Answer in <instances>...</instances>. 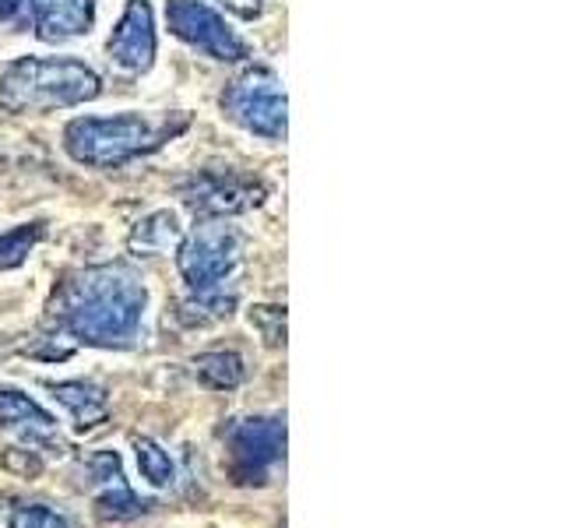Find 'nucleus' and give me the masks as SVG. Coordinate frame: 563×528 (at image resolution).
<instances>
[{
	"instance_id": "nucleus-19",
	"label": "nucleus",
	"mask_w": 563,
	"mask_h": 528,
	"mask_svg": "<svg viewBox=\"0 0 563 528\" xmlns=\"http://www.w3.org/2000/svg\"><path fill=\"white\" fill-rule=\"evenodd\" d=\"M8 528H70V521L46 504H22L11 510Z\"/></svg>"
},
{
	"instance_id": "nucleus-22",
	"label": "nucleus",
	"mask_w": 563,
	"mask_h": 528,
	"mask_svg": "<svg viewBox=\"0 0 563 528\" xmlns=\"http://www.w3.org/2000/svg\"><path fill=\"white\" fill-rule=\"evenodd\" d=\"M222 4H225L229 11H236L240 18H257L264 0H222Z\"/></svg>"
},
{
	"instance_id": "nucleus-8",
	"label": "nucleus",
	"mask_w": 563,
	"mask_h": 528,
	"mask_svg": "<svg viewBox=\"0 0 563 528\" xmlns=\"http://www.w3.org/2000/svg\"><path fill=\"white\" fill-rule=\"evenodd\" d=\"M264 187L257 180H246L236 173H198L194 180L184 187V201L208 219H222V216H240V211L261 205Z\"/></svg>"
},
{
	"instance_id": "nucleus-5",
	"label": "nucleus",
	"mask_w": 563,
	"mask_h": 528,
	"mask_svg": "<svg viewBox=\"0 0 563 528\" xmlns=\"http://www.w3.org/2000/svg\"><path fill=\"white\" fill-rule=\"evenodd\" d=\"M222 110L229 120H236L243 131L257 138L282 141L289 123V106H286V88L272 67H251L240 75L233 85L222 92Z\"/></svg>"
},
{
	"instance_id": "nucleus-11",
	"label": "nucleus",
	"mask_w": 563,
	"mask_h": 528,
	"mask_svg": "<svg viewBox=\"0 0 563 528\" xmlns=\"http://www.w3.org/2000/svg\"><path fill=\"white\" fill-rule=\"evenodd\" d=\"M0 430L25 440L29 448H57L60 451V433L57 419H53L40 402L0 387Z\"/></svg>"
},
{
	"instance_id": "nucleus-7",
	"label": "nucleus",
	"mask_w": 563,
	"mask_h": 528,
	"mask_svg": "<svg viewBox=\"0 0 563 528\" xmlns=\"http://www.w3.org/2000/svg\"><path fill=\"white\" fill-rule=\"evenodd\" d=\"M166 25L176 40L201 50L211 61L251 57V46H246L243 35L229 29L225 18L216 8H208L205 0H166Z\"/></svg>"
},
{
	"instance_id": "nucleus-9",
	"label": "nucleus",
	"mask_w": 563,
	"mask_h": 528,
	"mask_svg": "<svg viewBox=\"0 0 563 528\" xmlns=\"http://www.w3.org/2000/svg\"><path fill=\"white\" fill-rule=\"evenodd\" d=\"M110 57L131 75H141L155 64V18L148 0H128L110 35Z\"/></svg>"
},
{
	"instance_id": "nucleus-23",
	"label": "nucleus",
	"mask_w": 563,
	"mask_h": 528,
	"mask_svg": "<svg viewBox=\"0 0 563 528\" xmlns=\"http://www.w3.org/2000/svg\"><path fill=\"white\" fill-rule=\"evenodd\" d=\"M25 11V0H0V22H14Z\"/></svg>"
},
{
	"instance_id": "nucleus-6",
	"label": "nucleus",
	"mask_w": 563,
	"mask_h": 528,
	"mask_svg": "<svg viewBox=\"0 0 563 528\" xmlns=\"http://www.w3.org/2000/svg\"><path fill=\"white\" fill-rule=\"evenodd\" d=\"M286 465V419L257 416L229 430V475L240 486H264Z\"/></svg>"
},
{
	"instance_id": "nucleus-12",
	"label": "nucleus",
	"mask_w": 563,
	"mask_h": 528,
	"mask_svg": "<svg viewBox=\"0 0 563 528\" xmlns=\"http://www.w3.org/2000/svg\"><path fill=\"white\" fill-rule=\"evenodd\" d=\"M25 11L43 43L75 40L96 22V0H25Z\"/></svg>"
},
{
	"instance_id": "nucleus-2",
	"label": "nucleus",
	"mask_w": 563,
	"mask_h": 528,
	"mask_svg": "<svg viewBox=\"0 0 563 528\" xmlns=\"http://www.w3.org/2000/svg\"><path fill=\"white\" fill-rule=\"evenodd\" d=\"M187 128L184 113L148 117V113H117V117H78L64 128V148L81 166L117 169L131 158L155 152L163 141Z\"/></svg>"
},
{
	"instance_id": "nucleus-20",
	"label": "nucleus",
	"mask_w": 563,
	"mask_h": 528,
	"mask_svg": "<svg viewBox=\"0 0 563 528\" xmlns=\"http://www.w3.org/2000/svg\"><path fill=\"white\" fill-rule=\"evenodd\" d=\"M251 324L261 331L264 345H286V310L282 307H254L251 310Z\"/></svg>"
},
{
	"instance_id": "nucleus-21",
	"label": "nucleus",
	"mask_w": 563,
	"mask_h": 528,
	"mask_svg": "<svg viewBox=\"0 0 563 528\" xmlns=\"http://www.w3.org/2000/svg\"><path fill=\"white\" fill-rule=\"evenodd\" d=\"M0 465L14 475H25V480H35V475L43 472V458L40 451H29V448H8L4 458H0Z\"/></svg>"
},
{
	"instance_id": "nucleus-16",
	"label": "nucleus",
	"mask_w": 563,
	"mask_h": 528,
	"mask_svg": "<svg viewBox=\"0 0 563 528\" xmlns=\"http://www.w3.org/2000/svg\"><path fill=\"white\" fill-rule=\"evenodd\" d=\"M194 374L211 392H233L243 384V360L240 352H201L194 360Z\"/></svg>"
},
{
	"instance_id": "nucleus-13",
	"label": "nucleus",
	"mask_w": 563,
	"mask_h": 528,
	"mask_svg": "<svg viewBox=\"0 0 563 528\" xmlns=\"http://www.w3.org/2000/svg\"><path fill=\"white\" fill-rule=\"evenodd\" d=\"M53 398L70 413L78 430H96L110 416V398L92 381H60L53 384Z\"/></svg>"
},
{
	"instance_id": "nucleus-3",
	"label": "nucleus",
	"mask_w": 563,
	"mask_h": 528,
	"mask_svg": "<svg viewBox=\"0 0 563 528\" xmlns=\"http://www.w3.org/2000/svg\"><path fill=\"white\" fill-rule=\"evenodd\" d=\"M99 92V75L75 57H22L0 70V106L8 113H49Z\"/></svg>"
},
{
	"instance_id": "nucleus-14",
	"label": "nucleus",
	"mask_w": 563,
	"mask_h": 528,
	"mask_svg": "<svg viewBox=\"0 0 563 528\" xmlns=\"http://www.w3.org/2000/svg\"><path fill=\"white\" fill-rule=\"evenodd\" d=\"M184 240V226L176 219V211L163 208V211H152L148 219H141L131 233V251L134 254H145V257H155V254H169L176 251Z\"/></svg>"
},
{
	"instance_id": "nucleus-1",
	"label": "nucleus",
	"mask_w": 563,
	"mask_h": 528,
	"mask_svg": "<svg viewBox=\"0 0 563 528\" xmlns=\"http://www.w3.org/2000/svg\"><path fill=\"white\" fill-rule=\"evenodd\" d=\"M148 293L145 282L128 264L85 268L64 286L57 299V321L85 345L128 349L145 321Z\"/></svg>"
},
{
	"instance_id": "nucleus-10",
	"label": "nucleus",
	"mask_w": 563,
	"mask_h": 528,
	"mask_svg": "<svg viewBox=\"0 0 563 528\" xmlns=\"http://www.w3.org/2000/svg\"><path fill=\"white\" fill-rule=\"evenodd\" d=\"M88 475L99 486L96 493V515L102 521H134L148 510V501H141L137 493L123 480V465L117 451H99L88 458Z\"/></svg>"
},
{
	"instance_id": "nucleus-4",
	"label": "nucleus",
	"mask_w": 563,
	"mask_h": 528,
	"mask_svg": "<svg viewBox=\"0 0 563 528\" xmlns=\"http://www.w3.org/2000/svg\"><path fill=\"white\" fill-rule=\"evenodd\" d=\"M243 261V237L229 222H205L176 246V268H180L190 293L229 286Z\"/></svg>"
},
{
	"instance_id": "nucleus-15",
	"label": "nucleus",
	"mask_w": 563,
	"mask_h": 528,
	"mask_svg": "<svg viewBox=\"0 0 563 528\" xmlns=\"http://www.w3.org/2000/svg\"><path fill=\"white\" fill-rule=\"evenodd\" d=\"M236 286H216V289H198L190 293L180 310H176V317L187 324V328H208V324H219L225 321L229 314L236 310Z\"/></svg>"
},
{
	"instance_id": "nucleus-17",
	"label": "nucleus",
	"mask_w": 563,
	"mask_h": 528,
	"mask_svg": "<svg viewBox=\"0 0 563 528\" xmlns=\"http://www.w3.org/2000/svg\"><path fill=\"white\" fill-rule=\"evenodd\" d=\"M134 454H137L141 480H148V486H155V490L173 486V480H176V465H173L169 451H166L163 444H158V440H152V437H137V440H134Z\"/></svg>"
},
{
	"instance_id": "nucleus-18",
	"label": "nucleus",
	"mask_w": 563,
	"mask_h": 528,
	"mask_svg": "<svg viewBox=\"0 0 563 528\" xmlns=\"http://www.w3.org/2000/svg\"><path fill=\"white\" fill-rule=\"evenodd\" d=\"M43 222H25V226H14L11 233H0V268H18L32 251L35 243L43 240Z\"/></svg>"
}]
</instances>
